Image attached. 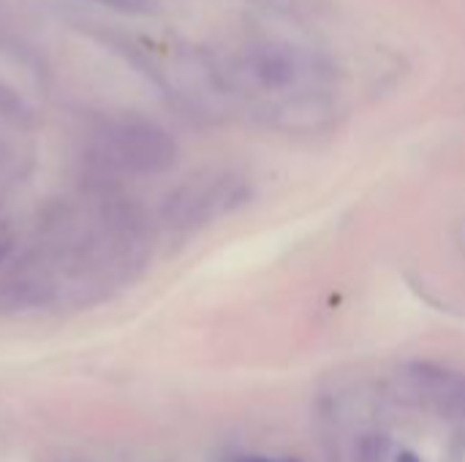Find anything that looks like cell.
Masks as SVG:
<instances>
[{"label":"cell","instance_id":"obj_1","mask_svg":"<svg viewBox=\"0 0 465 462\" xmlns=\"http://www.w3.org/2000/svg\"><path fill=\"white\" fill-rule=\"evenodd\" d=\"M248 76L264 90H302L316 87L330 76L324 57L289 44H262L245 57Z\"/></svg>","mask_w":465,"mask_h":462},{"label":"cell","instance_id":"obj_2","mask_svg":"<svg viewBox=\"0 0 465 462\" xmlns=\"http://www.w3.org/2000/svg\"><path fill=\"white\" fill-rule=\"evenodd\" d=\"M117 152L125 163L144 172H161L174 161V142L147 123H123L114 136Z\"/></svg>","mask_w":465,"mask_h":462},{"label":"cell","instance_id":"obj_3","mask_svg":"<svg viewBox=\"0 0 465 462\" xmlns=\"http://www.w3.org/2000/svg\"><path fill=\"white\" fill-rule=\"evenodd\" d=\"M237 202H240L237 188H232L226 182H210L204 188L183 191L172 202L169 212H172V223H202V221L229 212Z\"/></svg>","mask_w":465,"mask_h":462},{"label":"cell","instance_id":"obj_4","mask_svg":"<svg viewBox=\"0 0 465 462\" xmlns=\"http://www.w3.org/2000/svg\"><path fill=\"white\" fill-rule=\"evenodd\" d=\"M93 3H101V5L123 11V14H136V16L158 11V0H93Z\"/></svg>","mask_w":465,"mask_h":462},{"label":"cell","instance_id":"obj_5","mask_svg":"<svg viewBox=\"0 0 465 462\" xmlns=\"http://www.w3.org/2000/svg\"><path fill=\"white\" fill-rule=\"evenodd\" d=\"M234 462H297V460H278V457H237Z\"/></svg>","mask_w":465,"mask_h":462},{"label":"cell","instance_id":"obj_6","mask_svg":"<svg viewBox=\"0 0 465 462\" xmlns=\"http://www.w3.org/2000/svg\"><path fill=\"white\" fill-rule=\"evenodd\" d=\"M398 462H422V460H420L414 452H401V455H398Z\"/></svg>","mask_w":465,"mask_h":462}]
</instances>
